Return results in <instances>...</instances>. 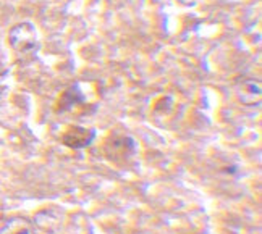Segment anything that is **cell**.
Listing matches in <instances>:
<instances>
[{
    "mask_svg": "<svg viewBox=\"0 0 262 234\" xmlns=\"http://www.w3.org/2000/svg\"><path fill=\"white\" fill-rule=\"evenodd\" d=\"M8 42L18 54H31L39 47L37 29L33 23L23 21L15 25L8 33Z\"/></svg>",
    "mask_w": 262,
    "mask_h": 234,
    "instance_id": "6da1fadb",
    "label": "cell"
},
{
    "mask_svg": "<svg viewBox=\"0 0 262 234\" xmlns=\"http://www.w3.org/2000/svg\"><path fill=\"white\" fill-rule=\"evenodd\" d=\"M104 152L108 160L115 161V163H122L129 158H133L138 152L136 141L123 133H114L104 146Z\"/></svg>",
    "mask_w": 262,
    "mask_h": 234,
    "instance_id": "7a4b0ae2",
    "label": "cell"
},
{
    "mask_svg": "<svg viewBox=\"0 0 262 234\" xmlns=\"http://www.w3.org/2000/svg\"><path fill=\"white\" fill-rule=\"evenodd\" d=\"M96 136H97V133L94 128L72 126L62 134V142H63V146L73 149V150H81V149H86L93 144Z\"/></svg>",
    "mask_w": 262,
    "mask_h": 234,
    "instance_id": "3957f363",
    "label": "cell"
},
{
    "mask_svg": "<svg viewBox=\"0 0 262 234\" xmlns=\"http://www.w3.org/2000/svg\"><path fill=\"white\" fill-rule=\"evenodd\" d=\"M86 104V96L83 94V90L79 89L78 84L70 86L67 90H63V94L60 96L58 102H57V111L58 113H65V111L73 110L79 105Z\"/></svg>",
    "mask_w": 262,
    "mask_h": 234,
    "instance_id": "277c9868",
    "label": "cell"
},
{
    "mask_svg": "<svg viewBox=\"0 0 262 234\" xmlns=\"http://www.w3.org/2000/svg\"><path fill=\"white\" fill-rule=\"evenodd\" d=\"M238 96L241 99V102H245L246 105H254L259 104L260 100V84L254 83V81H246V83L241 84L239 90H238Z\"/></svg>",
    "mask_w": 262,
    "mask_h": 234,
    "instance_id": "5b68a950",
    "label": "cell"
},
{
    "mask_svg": "<svg viewBox=\"0 0 262 234\" xmlns=\"http://www.w3.org/2000/svg\"><path fill=\"white\" fill-rule=\"evenodd\" d=\"M8 232L10 234H31L29 228L25 226L23 223H15V225H12V226L8 228Z\"/></svg>",
    "mask_w": 262,
    "mask_h": 234,
    "instance_id": "8992f818",
    "label": "cell"
},
{
    "mask_svg": "<svg viewBox=\"0 0 262 234\" xmlns=\"http://www.w3.org/2000/svg\"><path fill=\"white\" fill-rule=\"evenodd\" d=\"M180 2L183 5H186V7H194V5L199 4V0H180Z\"/></svg>",
    "mask_w": 262,
    "mask_h": 234,
    "instance_id": "52a82bcc",
    "label": "cell"
}]
</instances>
